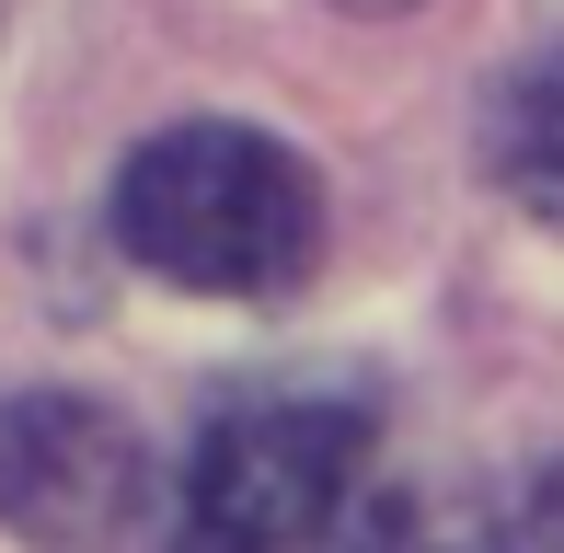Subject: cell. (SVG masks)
<instances>
[{
    "label": "cell",
    "mask_w": 564,
    "mask_h": 553,
    "mask_svg": "<svg viewBox=\"0 0 564 553\" xmlns=\"http://www.w3.org/2000/svg\"><path fill=\"white\" fill-rule=\"evenodd\" d=\"M116 242L162 289L276 300L323 254V185L265 128H162L116 173Z\"/></svg>",
    "instance_id": "obj_1"
},
{
    "label": "cell",
    "mask_w": 564,
    "mask_h": 553,
    "mask_svg": "<svg viewBox=\"0 0 564 553\" xmlns=\"http://www.w3.org/2000/svg\"><path fill=\"white\" fill-rule=\"evenodd\" d=\"M357 496H369V404L265 392L196 438L173 553H289V542H323Z\"/></svg>",
    "instance_id": "obj_2"
},
{
    "label": "cell",
    "mask_w": 564,
    "mask_h": 553,
    "mask_svg": "<svg viewBox=\"0 0 564 553\" xmlns=\"http://www.w3.org/2000/svg\"><path fill=\"white\" fill-rule=\"evenodd\" d=\"M150 508L139 426L93 392H0V531L35 553H116Z\"/></svg>",
    "instance_id": "obj_3"
},
{
    "label": "cell",
    "mask_w": 564,
    "mask_h": 553,
    "mask_svg": "<svg viewBox=\"0 0 564 553\" xmlns=\"http://www.w3.org/2000/svg\"><path fill=\"white\" fill-rule=\"evenodd\" d=\"M484 162H496L507 208L542 219V231L564 242V46L530 58L519 82L496 93V116H484Z\"/></svg>",
    "instance_id": "obj_4"
},
{
    "label": "cell",
    "mask_w": 564,
    "mask_h": 553,
    "mask_svg": "<svg viewBox=\"0 0 564 553\" xmlns=\"http://www.w3.org/2000/svg\"><path fill=\"white\" fill-rule=\"evenodd\" d=\"M323 553H507L460 496H426V485H369L357 508L323 531Z\"/></svg>",
    "instance_id": "obj_5"
},
{
    "label": "cell",
    "mask_w": 564,
    "mask_h": 553,
    "mask_svg": "<svg viewBox=\"0 0 564 553\" xmlns=\"http://www.w3.org/2000/svg\"><path fill=\"white\" fill-rule=\"evenodd\" d=\"M519 553H564V462L530 473V496H519Z\"/></svg>",
    "instance_id": "obj_6"
},
{
    "label": "cell",
    "mask_w": 564,
    "mask_h": 553,
    "mask_svg": "<svg viewBox=\"0 0 564 553\" xmlns=\"http://www.w3.org/2000/svg\"><path fill=\"white\" fill-rule=\"evenodd\" d=\"M346 12H403V0H346Z\"/></svg>",
    "instance_id": "obj_7"
}]
</instances>
